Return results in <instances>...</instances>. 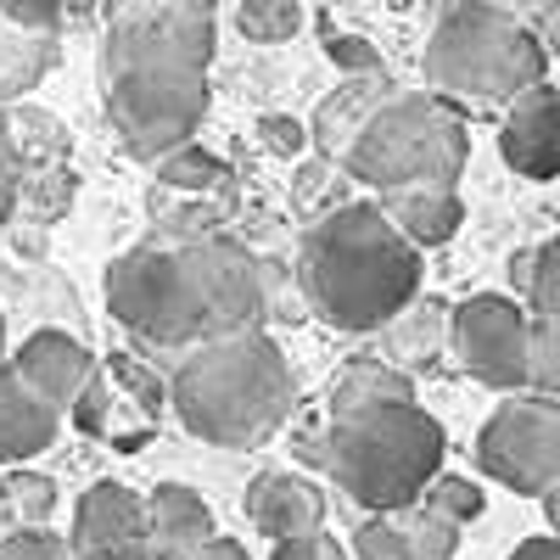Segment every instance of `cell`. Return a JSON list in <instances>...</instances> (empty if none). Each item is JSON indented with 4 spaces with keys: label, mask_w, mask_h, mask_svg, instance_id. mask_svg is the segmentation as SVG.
I'll list each match as a JSON object with an SVG mask.
<instances>
[{
    "label": "cell",
    "mask_w": 560,
    "mask_h": 560,
    "mask_svg": "<svg viewBox=\"0 0 560 560\" xmlns=\"http://www.w3.org/2000/svg\"><path fill=\"white\" fill-rule=\"evenodd\" d=\"M107 308L174 364L213 337L264 325L269 269L224 230H152L107 264Z\"/></svg>",
    "instance_id": "cell-1"
},
{
    "label": "cell",
    "mask_w": 560,
    "mask_h": 560,
    "mask_svg": "<svg viewBox=\"0 0 560 560\" xmlns=\"http://www.w3.org/2000/svg\"><path fill=\"white\" fill-rule=\"evenodd\" d=\"M219 18L197 0H135L107 12L102 34V107L124 152L163 163L191 147L208 118V62Z\"/></svg>",
    "instance_id": "cell-2"
},
{
    "label": "cell",
    "mask_w": 560,
    "mask_h": 560,
    "mask_svg": "<svg viewBox=\"0 0 560 560\" xmlns=\"http://www.w3.org/2000/svg\"><path fill=\"white\" fill-rule=\"evenodd\" d=\"M298 287L308 314H319L331 331L364 337L420 298V253L376 202H342L303 230Z\"/></svg>",
    "instance_id": "cell-3"
},
{
    "label": "cell",
    "mask_w": 560,
    "mask_h": 560,
    "mask_svg": "<svg viewBox=\"0 0 560 560\" xmlns=\"http://www.w3.org/2000/svg\"><path fill=\"white\" fill-rule=\"evenodd\" d=\"M163 382L179 427L213 448H258L298 409V370L264 325L179 353Z\"/></svg>",
    "instance_id": "cell-4"
},
{
    "label": "cell",
    "mask_w": 560,
    "mask_h": 560,
    "mask_svg": "<svg viewBox=\"0 0 560 560\" xmlns=\"http://www.w3.org/2000/svg\"><path fill=\"white\" fill-rule=\"evenodd\" d=\"M443 454H448L443 420L420 404H376L348 415L319 409L298 427V459L319 465L370 516L415 504L443 471Z\"/></svg>",
    "instance_id": "cell-5"
},
{
    "label": "cell",
    "mask_w": 560,
    "mask_h": 560,
    "mask_svg": "<svg viewBox=\"0 0 560 560\" xmlns=\"http://www.w3.org/2000/svg\"><path fill=\"white\" fill-rule=\"evenodd\" d=\"M420 73L432 84L427 96H438L459 118H471V113L510 107L527 90L549 84V51L533 39L522 12L459 0V7L438 12L427 51H420Z\"/></svg>",
    "instance_id": "cell-6"
},
{
    "label": "cell",
    "mask_w": 560,
    "mask_h": 560,
    "mask_svg": "<svg viewBox=\"0 0 560 560\" xmlns=\"http://www.w3.org/2000/svg\"><path fill=\"white\" fill-rule=\"evenodd\" d=\"M465 158H471V135L454 107H443L427 90H387L348 140L342 168L376 197H398L427 191V185H454Z\"/></svg>",
    "instance_id": "cell-7"
},
{
    "label": "cell",
    "mask_w": 560,
    "mask_h": 560,
    "mask_svg": "<svg viewBox=\"0 0 560 560\" xmlns=\"http://www.w3.org/2000/svg\"><path fill=\"white\" fill-rule=\"evenodd\" d=\"M73 140L45 107H0V224L57 219L73 202Z\"/></svg>",
    "instance_id": "cell-8"
},
{
    "label": "cell",
    "mask_w": 560,
    "mask_h": 560,
    "mask_svg": "<svg viewBox=\"0 0 560 560\" xmlns=\"http://www.w3.org/2000/svg\"><path fill=\"white\" fill-rule=\"evenodd\" d=\"M477 465L510 493L549 499L560 488V398L510 393L477 432Z\"/></svg>",
    "instance_id": "cell-9"
},
{
    "label": "cell",
    "mask_w": 560,
    "mask_h": 560,
    "mask_svg": "<svg viewBox=\"0 0 560 560\" xmlns=\"http://www.w3.org/2000/svg\"><path fill=\"white\" fill-rule=\"evenodd\" d=\"M527 314L522 298L477 292L459 308H448V348L465 376H477L499 393H527Z\"/></svg>",
    "instance_id": "cell-10"
},
{
    "label": "cell",
    "mask_w": 560,
    "mask_h": 560,
    "mask_svg": "<svg viewBox=\"0 0 560 560\" xmlns=\"http://www.w3.org/2000/svg\"><path fill=\"white\" fill-rule=\"evenodd\" d=\"M73 560H152L147 549V510L140 493L124 482H96L73 504V533H68Z\"/></svg>",
    "instance_id": "cell-11"
},
{
    "label": "cell",
    "mask_w": 560,
    "mask_h": 560,
    "mask_svg": "<svg viewBox=\"0 0 560 560\" xmlns=\"http://www.w3.org/2000/svg\"><path fill=\"white\" fill-rule=\"evenodd\" d=\"M7 364L18 370L23 387L39 404H51L57 415H68L79 404V393L90 387V376H96L102 359L90 353L79 337H68V331H34V337H23V348Z\"/></svg>",
    "instance_id": "cell-12"
},
{
    "label": "cell",
    "mask_w": 560,
    "mask_h": 560,
    "mask_svg": "<svg viewBox=\"0 0 560 560\" xmlns=\"http://www.w3.org/2000/svg\"><path fill=\"white\" fill-rule=\"evenodd\" d=\"M247 522L269 544H292L308 533H325V493L292 471H258L247 482Z\"/></svg>",
    "instance_id": "cell-13"
},
{
    "label": "cell",
    "mask_w": 560,
    "mask_h": 560,
    "mask_svg": "<svg viewBox=\"0 0 560 560\" xmlns=\"http://www.w3.org/2000/svg\"><path fill=\"white\" fill-rule=\"evenodd\" d=\"M499 152L522 179H555L560 168V129H555V84L527 90L522 102L504 107Z\"/></svg>",
    "instance_id": "cell-14"
},
{
    "label": "cell",
    "mask_w": 560,
    "mask_h": 560,
    "mask_svg": "<svg viewBox=\"0 0 560 560\" xmlns=\"http://www.w3.org/2000/svg\"><path fill=\"white\" fill-rule=\"evenodd\" d=\"M140 510H147V549H152V560H185V555H197L208 538H219L208 499L197 488H185V482H163L152 493H140Z\"/></svg>",
    "instance_id": "cell-15"
},
{
    "label": "cell",
    "mask_w": 560,
    "mask_h": 560,
    "mask_svg": "<svg viewBox=\"0 0 560 560\" xmlns=\"http://www.w3.org/2000/svg\"><path fill=\"white\" fill-rule=\"evenodd\" d=\"M57 432H62V415L51 404H39L23 387L18 370L0 359V465L18 471V465H28L39 448H51Z\"/></svg>",
    "instance_id": "cell-16"
},
{
    "label": "cell",
    "mask_w": 560,
    "mask_h": 560,
    "mask_svg": "<svg viewBox=\"0 0 560 560\" xmlns=\"http://www.w3.org/2000/svg\"><path fill=\"white\" fill-rule=\"evenodd\" d=\"M376 208L387 213V224L398 236L427 253V247H443L454 230L465 224V202L454 185H427V191H398V197H376Z\"/></svg>",
    "instance_id": "cell-17"
},
{
    "label": "cell",
    "mask_w": 560,
    "mask_h": 560,
    "mask_svg": "<svg viewBox=\"0 0 560 560\" xmlns=\"http://www.w3.org/2000/svg\"><path fill=\"white\" fill-rule=\"evenodd\" d=\"M393 90V79H387V68L382 73H353L348 84H337L331 96L319 102V113H314V147L331 158V163H342V152H348V140L359 135V124L370 118V107H376L382 96Z\"/></svg>",
    "instance_id": "cell-18"
},
{
    "label": "cell",
    "mask_w": 560,
    "mask_h": 560,
    "mask_svg": "<svg viewBox=\"0 0 560 560\" xmlns=\"http://www.w3.org/2000/svg\"><path fill=\"white\" fill-rule=\"evenodd\" d=\"M68 415L79 420V432L113 443L118 454H135L140 443L152 438V427H158V420H147V415H140V409H135V404L102 376V364H96V376H90V387L79 393V404H73Z\"/></svg>",
    "instance_id": "cell-19"
},
{
    "label": "cell",
    "mask_w": 560,
    "mask_h": 560,
    "mask_svg": "<svg viewBox=\"0 0 560 560\" xmlns=\"http://www.w3.org/2000/svg\"><path fill=\"white\" fill-rule=\"evenodd\" d=\"M448 342V303L443 298H415L404 314H393L387 325H382V348H387V359L382 364H393V370H420V364H432V353Z\"/></svg>",
    "instance_id": "cell-20"
},
{
    "label": "cell",
    "mask_w": 560,
    "mask_h": 560,
    "mask_svg": "<svg viewBox=\"0 0 560 560\" xmlns=\"http://www.w3.org/2000/svg\"><path fill=\"white\" fill-rule=\"evenodd\" d=\"M376 404H415V376L382 364V353H359L342 364V376L325 393V409L348 415V409H376Z\"/></svg>",
    "instance_id": "cell-21"
},
{
    "label": "cell",
    "mask_w": 560,
    "mask_h": 560,
    "mask_svg": "<svg viewBox=\"0 0 560 560\" xmlns=\"http://www.w3.org/2000/svg\"><path fill=\"white\" fill-rule=\"evenodd\" d=\"M57 34H28V28H12L7 18H0V102L23 96V90L39 84V73L51 68L57 57Z\"/></svg>",
    "instance_id": "cell-22"
},
{
    "label": "cell",
    "mask_w": 560,
    "mask_h": 560,
    "mask_svg": "<svg viewBox=\"0 0 560 560\" xmlns=\"http://www.w3.org/2000/svg\"><path fill=\"white\" fill-rule=\"evenodd\" d=\"M387 516H393V527H398L409 560H454V549H459V527L443 522L438 510H427V504H404V510H387Z\"/></svg>",
    "instance_id": "cell-23"
},
{
    "label": "cell",
    "mask_w": 560,
    "mask_h": 560,
    "mask_svg": "<svg viewBox=\"0 0 560 560\" xmlns=\"http://www.w3.org/2000/svg\"><path fill=\"white\" fill-rule=\"evenodd\" d=\"M152 174H158L163 191H191V197H208V191H224L230 163H224V158H213V152H202L197 140H191V147H179V152H168L163 163H152Z\"/></svg>",
    "instance_id": "cell-24"
},
{
    "label": "cell",
    "mask_w": 560,
    "mask_h": 560,
    "mask_svg": "<svg viewBox=\"0 0 560 560\" xmlns=\"http://www.w3.org/2000/svg\"><path fill=\"white\" fill-rule=\"evenodd\" d=\"M102 376L147 415V420H163V409H168V382H163V370H152V364H140L135 353H113L107 364H102Z\"/></svg>",
    "instance_id": "cell-25"
},
{
    "label": "cell",
    "mask_w": 560,
    "mask_h": 560,
    "mask_svg": "<svg viewBox=\"0 0 560 560\" xmlns=\"http://www.w3.org/2000/svg\"><path fill=\"white\" fill-rule=\"evenodd\" d=\"M0 488H7V510L18 527H45V516L57 510V482L28 471V465H18L12 477H0Z\"/></svg>",
    "instance_id": "cell-26"
},
{
    "label": "cell",
    "mask_w": 560,
    "mask_h": 560,
    "mask_svg": "<svg viewBox=\"0 0 560 560\" xmlns=\"http://www.w3.org/2000/svg\"><path fill=\"white\" fill-rule=\"evenodd\" d=\"M236 28L258 45H280L303 28V7L298 0H242L236 7Z\"/></svg>",
    "instance_id": "cell-27"
},
{
    "label": "cell",
    "mask_w": 560,
    "mask_h": 560,
    "mask_svg": "<svg viewBox=\"0 0 560 560\" xmlns=\"http://www.w3.org/2000/svg\"><path fill=\"white\" fill-rule=\"evenodd\" d=\"M415 504L438 510V516H443V522H454V527L477 522L482 510H488V499H482V488H477L471 477H448V471H438V477L427 482V493H420Z\"/></svg>",
    "instance_id": "cell-28"
},
{
    "label": "cell",
    "mask_w": 560,
    "mask_h": 560,
    "mask_svg": "<svg viewBox=\"0 0 560 560\" xmlns=\"http://www.w3.org/2000/svg\"><path fill=\"white\" fill-rule=\"evenodd\" d=\"M0 560H73L68 538L51 527H7L0 533Z\"/></svg>",
    "instance_id": "cell-29"
},
{
    "label": "cell",
    "mask_w": 560,
    "mask_h": 560,
    "mask_svg": "<svg viewBox=\"0 0 560 560\" xmlns=\"http://www.w3.org/2000/svg\"><path fill=\"white\" fill-rule=\"evenodd\" d=\"M353 555L359 560H409L404 555V538L393 527V516H370L359 533H353Z\"/></svg>",
    "instance_id": "cell-30"
},
{
    "label": "cell",
    "mask_w": 560,
    "mask_h": 560,
    "mask_svg": "<svg viewBox=\"0 0 560 560\" xmlns=\"http://www.w3.org/2000/svg\"><path fill=\"white\" fill-rule=\"evenodd\" d=\"M325 57L353 73H382V51H370L359 34H325Z\"/></svg>",
    "instance_id": "cell-31"
},
{
    "label": "cell",
    "mask_w": 560,
    "mask_h": 560,
    "mask_svg": "<svg viewBox=\"0 0 560 560\" xmlns=\"http://www.w3.org/2000/svg\"><path fill=\"white\" fill-rule=\"evenodd\" d=\"M269 560H348V549L331 533H308V538H292V544H275Z\"/></svg>",
    "instance_id": "cell-32"
},
{
    "label": "cell",
    "mask_w": 560,
    "mask_h": 560,
    "mask_svg": "<svg viewBox=\"0 0 560 560\" xmlns=\"http://www.w3.org/2000/svg\"><path fill=\"white\" fill-rule=\"evenodd\" d=\"M258 129H264V140H269V152H280V158H298V152L308 147V129H303L298 118H264Z\"/></svg>",
    "instance_id": "cell-33"
},
{
    "label": "cell",
    "mask_w": 560,
    "mask_h": 560,
    "mask_svg": "<svg viewBox=\"0 0 560 560\" xmlns=\"http://www.w3.org/2000/svg\"><path fill=\"white\" fill-rule=\"evenodd\" d=\"M185 560H247V544H236V538H208L197 555H185Z\"/></svg>",
    "instance_id": "cell-34"
},
{
    "label": "cell",
    "mask_w": 560,
    "mask_h": 560,
    "mask_svg": "<svg viewBox=\"0 0 560 560\" xmlns=\"http://www.w3.org/2000/svg\"><path fill=\"white\" fill-rule=\"evenodd\" d=\"M510 560H560V544L555 538H527V544H516Z\"/></svg>",
    "instance_id": "cell-35"
},
{
    "label": "cell",
    "mask_w": 560,
    "mask_h": 560,
    "mask_svg": "<svg viewBox=\"0 0 560 560\" xmlns=\"http://www.w3.org/2000/svg\"><path fill=\"white\" fill-rule=\"evenodd\" d=\"M0 359H7V314H0Z\"/></svg>",
    "instance_id": "cell-36"
},
{
    "label": "cell",
    "mask_w": 560,
    "mask_h": 560,
    "mask_svg": "<svg viewBox=\"0 0 560 560\" xmlns=\"http://www.w3.org/2000/svg\"><path fill=\"white\" fill-rule=\"evenodd\" d=\"M0 516H7V504H0Z\"/></svg>",
    "instance_id": "cell-37"
}]
</instances>
